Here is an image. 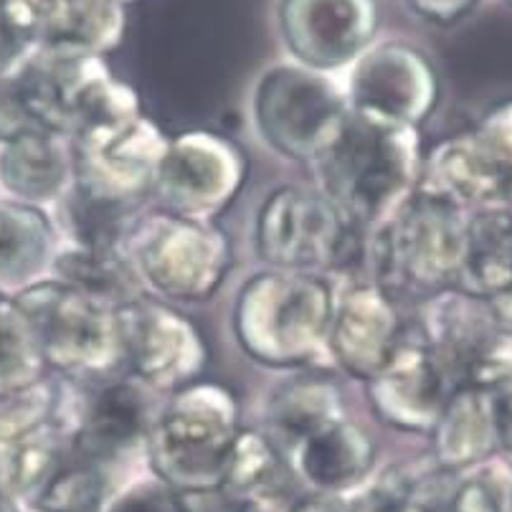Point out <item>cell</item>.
<instances>
[{
	"instance_id": "cell-1",
	"label": "cell",
	"mask_w": 512,
	"mask_h": 512,
	"mask_svg": "<svg viewBox=\"0 0 512 512\" xmlns=\"http://www.w3.org/2000/svg\"><path fill=\"white\" fill-rule=\"evenodd\" d=\"M421 163L416 130L381 125L350 112L317 158L320 193L365 234L416 191Z\"/></svg>"
},
{
	"instance_id": "cell-2",
	"label": "cell",
	"mask_w": 512,
	"mask_h": 512,
	"mask_svg": "<svg viewBox=\"0 0 512 512\" xmlns=\"http://www.w3.org/2000/svg\"><path fill=\"white\" fill-rule=\"evenodd\" d=\"M365 244L373 284L393 297H429L457 287L467 249V211L416 188Z\"/></svg>"
},
{
	"instance_id": "cell-3",
	"label": "cell",
	"mask_w": 512,
	"mask_h": 512,
	"mask_svg": "<svg viewBox=\"0 0 512 512\" xmlns=\"http://www.w3.org/2000/svg\"><path fill=\"white\" fill-rule=\"evenodd\" d=\"M239 431V404L229 388L198 381L178 388L145 444L155 480L188 500L216 497Z\"/></svg>"
},
{
	"instance_id": "cell-4",
	"label": "cell",
	"mask_w": 512,
	"mask_h": 512,
	"mask_svg": "<svg viewBox=\"0 0 512 512\" xmlns=\"http://www.w3.org/2000/svg\"><path fill=\"white\" fill-rule=\"evenodd\" d=\"M333 307V287L320 274L279 269L254 274L236 300V340L256 363L305 365L327 345Z\"/></svg>"
},
{
	"instance_id": "cell-5",
	"label": "cell",
	"mask_w": 512,
	"mask_h": 512,
	"mask_svg": "<svg viewBox=\"0 0 512 512\" xmlns=\"http://www.w3.org/2000/svg\"><path fill=\"white\" fill-rule=\"evenodd\" d=\"M122 254L142 289L170 302L211 297L231 264L229 241L216 226L168 208L140 213L122 241Z\"/></svg>"
},
{
	"instance_id": "cell-6",
	"label": "cell",
	"mask_w": 512,
	"mask_h": 512,
	"mask_svg": "<svg viewBox=\"0 0 512 512\" xmlns=\"http://www.w3.org/2000/svg\"><path fill=\"white\" fill-rule=\"evenodd\" d=\"M36 335L46 368L77 381L122 376L120 312L54 277L11 295Z\"/></svg>"
},
{
	"instance_id": "cell-7",
	"label": "cell",
	"mask_w": 512,
	"mask_h": 512,
	"mask_svg": "<svg viewBox=\"0 0 512 512\" xmlns=\"http://www.w3.org/2000/svg\"><path fill=\"white\" fill-rule=\"evenodd\" d=\"M256 251L279 272L320 274L353 267L365 254L363 231L350 226L320 191L282 186L256 213Z\"/></svg>"
},
{
	"instance_id": "cell-8",
	"label": "cell",
	"mask_w": 512,
	"mask_h": 512,
	"mask_svg": "<svg viewBox=\"0 0 512 512\" xmlns=\"http://www.w3.org/2000/svg\"><path fill=\"white\" fill-rule=\"evenodd\" d=\"M416 325L454 388L495 391L512 378V335L485 297L444 289L424 300Z\"/></svg>"
},
{
	"instance_id": "cell-9",
	"label": "cell",
	"mask_w": 512,
	"mask_h": 512,
	"mask_svg": "<svg viewBox=\"0 0 512 512\" xmlns=\"http://www.w3.org/2000/svg\"><path fill=\"white\" fill-rule=\"evenodd\" d=\"M348 115L345 94L310 66H272L256 84V127L269 148L287 158H320Z\"/></svg>"
},
{
	"instance_id": "cell-10",
	"label": "cell",
	"mask_w": 512,
	"mask_h": 512,
	"mask_svg": "<svg viewBox=\"0 0 512 512\" xmlns=\"http://www.w3.org/2000/svg\"><path fill=\"white\" fill-rule=\"evenodd\" d=\"M348 109L363 120L416 130L439 102L429 56L406 44L365 49L348 79Z\"/></svg>"
},
{
	"instance_id": "cell-11",
	"label": "cell",
	"mask_w": 512,
	"mask_h": 512,
	"mask_svg": "<svg viewBox=\"0 0 512 512\" xmlns=\"http://www.w3.org/2000/svg\"><path fill=\"white\" fill-rule=\"evenodd\" d=\"M158 409L150 388L127 376L92 381L77 404H61V424L74 452L104 464H115L125 454L148 444Z\"/></svg>"
},
{
	"instance_id": "cell-12",
	"label": "cell",
	"mask_w": 512,
	"mask_h": 512,
	"mask_svg": "<svg viewBox=\"0 0 512 512\" xmlns=\"http://www.w3.org/2000/svg\"><path fill=\"white\" fill-rule=\"evenodd\" d=\"M122 376L145 388H183L206 363L196 327L158 302H135L120 310Z\"/></svg>"
},
{
	"instance_id": "cell-13",
	"label": "cell",
	"mask_w": 512,
	"mask_h": 512,
	"mask_svg": "<svg viewBox=\"0 0 512 512\" xmlns=\"http://www.w3.org/2000/svg\"><path fill=\"white\" fill-rule=\"evenodd\" d=\"M244 183V160L224 137L188 132L168 140L153 191L165 208L208 218L224 208Z\"/></svg>"
},
{
	"instance_id": "cell-14",
	"label": "cell",
	"mask_w": 512,
	"mask_h": 512,
	"mask_svg": "<svg viewBox=\"0 0 512 512\" xmlns=\"http://www.w3.org/2000/svg\"><path fill=\"white\" fill-rule=\"evenodd\" d=\"M279 28L297 64L338 69L358 59L378 31L376 0H282Z\"/></svg>"
},
{
	"instance_id": "cell-15",
	"label": "cell",
	"mask_w": 512,
	"mask_h": 512,
	"mask_svg": "<svg viewBox=\"0 0 512 512\" xmlns=\"http://www.w3.org/2000/svg\"><path fill=\"white\" fill-rule=\"evenodd\" d=\"M409 327L391 292L373 282L355 284L335 297L327 348L348 376L368 383L404 343Z\"/></svg>"
},
{
	"instance_id": "cell-16",
	"label": "cell",
	"mask_w": 512,
	"mask_h": 512,
	"mask_svg": "<svg viewBox=\"0 0 512 512\" xmlns=\"http://www.w3.org/2000/svg\"><path fill=\"white\" fill-rule=\"evenodd\" d=\"M454 386L442 363L431 353L419 325H411L383 371L368 381L378 419L401 431L431 434Z\"/></svg>"
},
{
	"instance_id": "cell-17",
	"label": "cell",
	"mask_w": 512,
	"mask_h": 512,
	"mask_svg": "<svg viewBox=\"0 0 512 512\" xmlns=\"http://www.w3.org/2000/svg\"><path fill=\"white\" fill-rule=\"evenodd\" d=\"M6 8L31 49L99 56L125 31L122 0H6Z\"/></svg>"
},
{
	"instance_id": "cell-18",
	"label": "cell",
	"mask_w": 512,
	"mask_h": 512,
	"mask_svg": "<svg viewBox=\"0 0 512 512\" xmlns=\"http://www.w3.org/2000/svg\"><path fill=\"white\" fill-rule=\"evenodd\" d=\"M77 170L140 201L153 191L168 140L142 115L109 125L74 142Z\"/></svg>"
},
{
	"instance_id": "cell-19",
	"label": "cell",
	"mask_w": 512,
	"mask_h": 512,
	"mask_svg": "<svg viewBox=\"0 0 512 512\" xmlns=\"http://www.w3.org/2000/svg\"><path fill=\"white\" fill-rule=\"evenodd\" d=\"M510 178L495 163L474 130L444 137L421 163L419 191L442 198L462 211L495 206L502 201Z\"/></svg>"
},
{
	"instance_id": "cell-20",
	"label": "cell",
	"mask_w": 512,
	"mask_h": 512,
	"mask_svg": "<svg viewBox=\"0 0 512 512\" xmlns=\"http://www.w3.org/2000/svg\"><path fill=\"white\" fill-rule=\"evenodd\" d=\"M287 464L320 495H338L358 490L371 477L376 444L363 426L340 416L302 439L287 454Z\"/></svg>"
},
{
	"instance_id": "cell-21",
	"label": "cell",
	"mask_w": 512,
	"mask_h": 512,
	"mask_svg": "<svg viewBox=\"0 0 512 512\" xmlns=\"http://www.w3.org/2000/svg\"><path fill=\"white\" fill-rule=\"evenodd\" d=\"M77 178V148L64 135L31 132L3 145L0 186L13 201L39 206L59 203Z\"/></svg>"
},
{
	"instance_id": "cell-22",
	"label": "cell",
	"mask_w": 512,
	"mask_h": 512,
	"mask_svg": "<svg viewBox=\"0 0 512 512\" xmlns=\"http://www.w3.org/2000/svg\"><path fill=\"white\" fill-rule=\"evenodd\" d=\"M434 462L449 472L500 457L495 396L490 388L462 386L447 398L434 429Z\"/></svg>"
},
{
	"instance_id": "cell-23",
	"label": "cell",
	"mask_w": 512,
	"mask_h": 512,
	"mask_svg": "<svg viewBox=\"0 0 512 512\" xmlns=\"http://www.w3.org/2000/svg\"><path fill=\"white\" fill-rule=\"evenodd\" d=\"M137 216V198L112 191L79 170L69 191L59 198V226L69 246L122 251Z\"/></svg>"
},
{
	"instance_id": "cell-24",
	"label": "cell",
	"mask_w": 512,
	"mask_h": 512,
	"mask_svg": "<svg viewBox=\"0 0 512 512\" xmlns=\"http://www.w3.org/2000/svg\"><path fill=\"white\" fill-rule=\"evenodd\" d=\"M54 224L39 206L0 201V292L16 295L49 277Z\"/></svg>"
},
{
	"instance_id": "cell-25",
	"label": "cell",
	"mask_w": 512,
	"mask_h": 512,
	"mask_svg": "<svg viewBox=\"0 0 512 512\" xmlns=\"http://www.w3.org/2000/svg\"><path fill=\"white\" fill-rule=\"evenodd\" d=\"M345 416L343 396L333 381L300 376L274 388L264 406V434L287 454L330 421Z\"/></svg>"
},
{
	"instance_id": "cell-26",
	"label": "cell",
	"mask_w": 512,
	"mask_h": 512,
	"mask_svg": "<svg viewBox=\"0 0 512 512\" xmlns=\"http://www.w3.org/2000/svg\"><path fill=\"white\" fill-rule=\"evenodd\" d=\"M457 287L485 300L512 292V211L502 203L467 211V249Z\"/></svg>"
},
{
	"instance_id": "cell-27",
	"label": "cell",
	"mask_w": 512,
	"mask_h": 512,
	"mask_svg": "<svg viewBox=\"0 0 512 512\" xmlns=\"http://www.w3.org/2000/svg\"><path fill=\"white\" fill-rule=\"evenodd\" d=\"M49 277L117 312L142 300L140 279L120 249L66 246L56 251Z\"/></svg>"
},
{
	"instance_id": "cell-28",
	"label": "cell",
	"mask_w": 512,
	"mask_h": 512,
	"mask_svg": "<svg viewBox=\"0 0 512 512\" xmlns=\"http://www.w3.org/2000/svg\"><path fill=\"white\" fill-rule=\"evenodd\" d=\"M287 485V459L264 431L241 429L226 464L221 490L231 507L241 502H277Z\"/></svg>"
},
{
	"instance_id": "cell-29",
	"label": "cell",
	"mask_w": 512,
	"mask_h": 512,
	"mask_svg": "<svg viewBox=\"0 0 512 512\" xmlns=\"http://www.w3.org/2000/svg\"><path fill=\"white\" fill-rule=\"evenodd\" d=\"M69 452V434L64 424L46 426L36 434L0 447V490L13 500L31 502L49 482L54 469Z\"/></svg>"
},
{
	"instance_id": "cell-30",
	"label": "cell",
	"mask_w": 512,
	"mask_h": 512,
	"mask_svg": "<svg viewBox=\"0 0 512 512\" xmlns=\"http://www.w3.org/2000/svg\"><path fill=\"white\" fill-rule=\"evenodd\" d=\"M112 464L69 452L28 505L36 512H102L112 495Z\"/></svg>"
},
{
	"instance_id": "cell-31",
	"label": "cell",
	"mask_w": 512,
	"mask_h": 512,
	"mask_svg": "<svg viewBox=\"0 0 512 512\" xmlns=\"http://www.w3.org/2000/svg\"><path fill=\"white\" fill-rule=\"evenodd\" d=\"M41 378H46V363L31 322L11 295H3L0 297V391L28 386Z\"/></svg>"
},
{
	"instance_id": "cell-32",
	"label": "cell",
	"mask_w": 512,
	"mask_h": 512,
	"mask_svg": "<svg viewBox=\"0 0 512 512\" xmlns=\"http://www.w3.org/2000/svg\"><path fill=\"white\" fill-rule=\"evenodd\" d=\"M61 404L64 393L49 378L0 391V447L61 421Z\"/></svg>"
},
{
	"instance_id": "cell-33",
	"label": "cell",
	"mask_w": 512,
	"mask_h": 512,
	"mask_svg": "<svg viewBox=\"0 0 512 512\" xmlns=\"http://www.w3.org/2000/svg\"><path fill=\"white\" fill-rule=\"evenodd\" d=\"M452 512H512V467L502 457L454 472Z\"/></svg>"
},
{
	"instance_id": "cell-34",
	"label": "cell",
	"mask_w": 512,
	"mask_h": 512,
	"mask_svg": "<svg viewBox=\"0 0 512 512\" xmlns=\"http://www.w3.org/2000/svg\"><path fill=\"white\" fill-rule=\"evenodd\" d=\"M454 472L431 459L426 467L411 472L401 512H452Z\"/></svg>"
},
{
	"instance_id": "cell-35",
	"label": "cell",
	"mask_w": 512,
	"mask_h": 512,
	"mask_svg": "<svg viewBox=\"0 0 512 512\" xmlns=\"http://www.w3.org/2000/svg\"><path fill=\"white\" fill-rule=\"evenodd\" d=\"M102 512H196V507H193V500L155 480L140 482V485L125 490Z\"/></svg>"
},
{
	"instance_id": "cell-36",
	"label": "cell",
	"mask_w": 512,
	"mask_h": 512,
	"mask_svg": "<svg viewBox=\"0 0 512 512\" xmlns=\"http://www.w3.org/2000/svg\"><path fill=\"white\" fill-rule=\"evenodd\" d=\"M414 469H388L371 485H360L345 512H401Z\"/></svg>"
},
{
	"instance_id": "cell-37",
	"label": "cell",
	"mask_w": 512,
	"mask_h": 512,
	"mask_svg": "<svg viewBox=\"0 0 512 512\" xmlns=\"http://www.w3.org/2000/svg\"><path fill=\"white\" fill-rule=\"evenodd\" d=\"M474 135L487 148V153L495 158V163L505 170L507 178L512 180V97L505 102L495 104L474 127Z\"/></svg>"
},
{
	"instance_id": "cell-38",
	"label": "cell",
	"mask_w": 512,
	"mask_h": 512,
	"mask_svg": "<svg viewBox=\"0 0 512 512\" xmlns=\"http://www.w3.org/2000/svg\"><path fill=\"white\" fill-rule=\"evenodd\" d=\"M31 132L44 130L36 125V120L28 112L26 99H23L21 87L16 82V74L13 71L0 74V142L8 145V142L31 135Z\"/></svg>"
},
{
	"instance_id": "cell-39",
	"label": "cell",
	"mask_w": 512,
	"mask_h": 512,
	"mask_svg": "<svg viewBox=\"0 0 512 512\" xmlns=\"http://www.w3.org/2000/svg\"><path fill=\"white\" fill-rule=\"evenodd\" d=\"M31 51V44L23 39V33L11 21L6 0H0V74L16 69Z\"/></svg>"
},
{
	"instance_id": "cell-40",
	"label": "cell",
	"mask_w": 512,
	"mask_h": 512,
	"mask_svg": "<svg viewBox=\"0 0 512 512\" xmlns=\"http://www.w3.org/2000/svg\"><path fill=\"white\" fill-rule=\"evenodd\" d=\"M421 18L431 23H457L472 11L480 0H406Z\"/></svg>"
},
{
	"instance_id": "cell-41",
	"label": "cell",
	"mask_w": 512,
	"mask_h": 512,
	"mask_svg": "<svg viewBox=\"0 0 512 512\" xmlns=\"http://www.w3.org/2000/svg\"><path fill=\"white\" fill-rule=\"evenodd\" d=\"M495 396L497 439H500V457L512 467V378L492 391Z\"/></svg>"
},
{
	"instance_id": "cell-42",
	"label": "cell",
	"mask_w": 512,
	"mask_h": 512,
	"mask_svg": "<svg viewBox=\"0 0 512 512\" xmlns=\"http://www.w3.org/2000/svg\"><path fill=\"white\" fill-rule=\"evenodd\" d=\"M289 512H345V507H340L330 495H315L292 505Z\"/></svg>"
},
{
	"instance_id": "cell-43",
	"label": "cell",
	"mask_w": 512,
	"mask_h": 512,
	"mask_svg": "<svg viewBox=\"0 0 512 512\" xmlns=\"http://www.w3.org/2000/svg\"><path fill=\"white\" fill-rule=\"evenodd\" d=\"M490 302H492V307H495L500 322L505 325V330L512 335V292H505V295L495 297V300H490Z\"/></svg>"
},
{
	"instance_id": "cell-44",
	"label": "cell",
	"mask_w": 512,
	"mask_h": 512,
	"mask_svg": "<svg viewBox=\"0 0 512 512\" xmlns=\"http://www.w3.org/2000/svg\"><path fill=\"white\" fill-rule=\"evenodd\" d=\"M226 512H279L277 510V502H241V505H234L229 507Z\"/></svg>"
},
{
	"instance_id": "cell-45",
	"label": "cell",
	"mask_w": 512,
	"mask_h": 512,
	"mask_svg": "<svg viewBox=\"0 0 512 512\" xmlns=\"http://www.w3.org/2000/svg\"><path fill=\"white\" fill-rule=\"evenodd\" d=\"M0 512H21L18 510V500H13V497L3 490H0Z\"/></svg>"
},
{
	"instance_id": "cell-46",
	"label": "cell",
	"mask_w": 512,
	"mask_h": 512,
	"mask_svg": "<svg viewBox=\"0 0 512 512\" xmlns=\"http://www.w3.org/2000/svg\"><path fill=\"white\" fill-rule=\"evenodd\" d=\"M502 206H505V208H510V211H512V180H510V186H507V191H505V196H502Z\"/></svg>"
},
{
	"instance_id": "cell-47",
	"label": "cell",
	"mask_w": 512,
	"mask_h": 512,
	"mask_svg": "<svg viewBox=\"0 0 512 512\" xmlns=\"http://www.w3.org/2000/svg\"><path fill=\"white\" fill-rule=\"evenodd\" d=\"M505 3H510V6H512V0H505Z\"/></svg>"
},
{
	"instance_id": "cell-48",
	"label": "cell",
	"mask_w": 512,
	"mask_h": 512,
	"mask_svg": "<svg viewBox=\"0 0 512 512\" xmlns=\"http://www.w3.org/2000/svg\"><path fill=\"white\" fill-rule=\"evenodd\" d=\"M3 295H6V292H0V297H3Z\"/></svg>"
},
{
	"instance_id": "cell-49",
	"label": "cell",
	"mask_w": 512,
	"mask_h": 512,
	"mask_svg": "<svg viewBox=\"0 0 512 512\" xmlns=\"http://www.w3.org/2000/svg\"><path fill=\"white\" fill-rule=\"evenodd\" d=\"M122 3H130V0H122Z\"/></svg>"
}]
</instances>
